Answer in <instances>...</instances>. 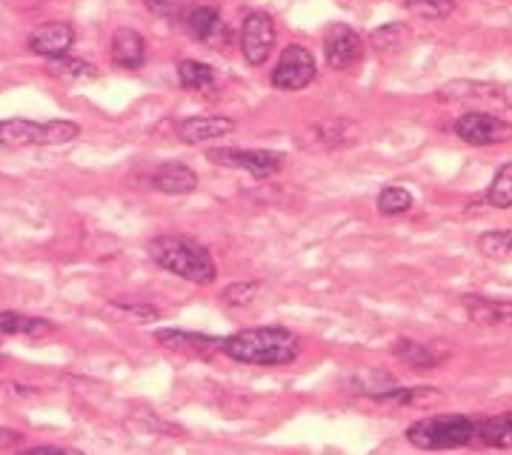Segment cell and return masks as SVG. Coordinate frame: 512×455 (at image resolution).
I'll use <instances>...</instances> for the list:
<instances>
[{
  "instance_id": "6",
  "label": "cell",
  "mask_w": 512,
  "mask_h": 455,
  "mask_svg": "<svg viewBox=\"0 0 512 455\" xmlns=\"http://www.w3.org/2000/svg\"><path fill=\"white\" fill-rule=\"evenodd\" d=\"M315 69L318 66H315V58L307 46L289 43V46H284L281 58L272 69V86L281 92H298V89H304L315 81Z\"/></svg>"
},
{
  "instance_id": "32",
  "label": "cell",
  "mask_w": 512,
  "mask_h": 455,
  "mask_svg": "<svg viewBox=\"0 0 512 455\" xmlns=\"http://www.w3.org/2000/svg\"><path fill=\"white\" fill-rule=\"evenodd\" d=\"M23 435L18 430H9V427H0V450H15L21 447Z\"/></svg>"
},
{
  "instance_id": "14",
  "label": "cell",
  "mask_w": 512,
  "mask_h": 455,
  "mask_svg": "<svg viewBox=\"0 0 512 455\" xmlns=\"http://www.w3.org/2000/svg\"><path fill=\"white\" fill-rule=\"evenodd\" d=\"M235 129V121L232 118H224V115H195V118H186L178 126V135L184 144H206L212 138H224Z\"/></svg>"
},
{
  "instance_id": "2",
  "label": "cell",
  "mask_w": 512,
  "mask_h": 455,
  "mask_svg": "<svg viewBox=\"0 0 512 455\" xmlns=\"http://www.w3.org/2000/svg\"><path fill=\"white\" fill-rule=\"evenodd\" d=\"M149 255L158 267L184 278L189 284L206 287L218 278V264H215L212 252L204 244H198L195 238L161 235L149 244Z\"/></svg>"
},
{
  "instance_id": "15",
  "label": "cell",
  "mask_w": 512,
  "mask_h": 455,
  "mask_svg": "<svg viewBox=\"0 0 512 455\" xmlns=\"http://www.w3.org/2000/svg\"><path fill=\"white\" fill-rule=\"evenodd\" d=\"M472 447L481 450H512V410L510 413L481 418L475 427Z\"/></svg>"
},
{
  "instance_id": "28",
  "label": "cell",
  "mask_w": 512,
  "mask_h": 455,
  "mask_svg": "<svg viewBox=\"0 0 512 455\" xmlns=\"http://www.w3.org/2000/svg\"><path fill=\"white\" fill-rule=\"evenodd\" d=\"M487 201L495 209H510L512 207V164L504 169H498V175L492 178L490 192H487Z\"/></svg>"
},
{
  "instance_id": "22",
  "label": "cell",
  "mask_w": 512,
  "mask_h": 455,
  "mask_svg": "<svg viewBox=\"0 0 512 455\" xmlns=\"http://www.w3.org/2000/svg\"><path fill=\"white\" fill-rule=\"evenodd\" d=\"M178 83L189 92H209L215 86V69L201 61L178 63Z\"/></svg>"
},
{
  "instance_id": "12",
  "label": "cell",
  "mask_w": 512,
  "mask_h": 455,
  "mask_svg": "<svg viewBox=\"0 0 512 455\" xmlns=\"http://www.w3.org/2000/svg\"><path fill=\"white\" fill-rule=\"evenodd\" d=\"M184 26L195 41L206 43L212 49H221L232 38L229 35V26L218 15V9H212V6H195V9H189L184 15Z\"/></svg>"
},
{
  "instance_id": "7",
  "label": "cell",
  "mask_w": 512,
  "mask_h": 455,
  "mask_svg": "<svg viewBox=\"0 0 512 455\" xmlns=\"http://www.w3.org/2000/svg\"><path fill=\"white\" fill-rule=\"evenodd\" d=\"M206 161L229 166V169H241L255 178H269V175L281 172L284 155L269 152V149H206Z\"/></svg>"
},
{
  "instance_id": "26",
  "label": "cell",
  "mask_w": 512,
  "mask_h": 455,
  "mask_svg": "<svg viewBox=\"0 0 512 455\" xmlns=\"http://www.w3.org/2000/svg\"><path fill=\"white\" fill-rule=\"evenodd\" d=\"M378 212L381 215H404L415 207V198L404 187H387L378 195Z\"/></svg>"
},
{
  "instance_id": "19",
  "label": "cell",
  "mask_w": 512,
  "mask_h": 455,
  "mask_svg": "<svg viewBox=\"0 0 512 455\" xmlns=\"http://www.w3.org/2000/svg\"><path fill=\"white\" fill-rule=\"evenodd\" d=\"M355 138V124L349 121H327V124H315L304 138V144L312 149H338V146L352 144Z\"/></svg>"
},
{
  "instance_id": "25",
  "label": "cell",
  "mask_w": 512,
  "mask_h": 455,
  "mask_svg": "<svg viewBox=\"0 0 512 455\" xmlns=\"http://www.w3.org/2000/svg\"><path fill=\"white\" fill-rule=\"evenodd\" d=\"M404 6L421 21H444L452 15L455 0H404Z\"/></svg>"
},
{
  "instance_id": "11",
  "label": "cell",
  "mask_w": 512,
  "mask_h": 455,
  "mask_svg": "<svg viewBox=\"0 0 512 455\" xmlns=\"http://www.w3.org/2000/svg\"><path fill=\"white\" fill-rule=\"evenodd\" d=\"M26 43H29L32 55H41L46 61H52V58H61V55H66L72 49L75 29H72V23L66 21L41 23L38 29H32V35H29Z\"/></svg>"
},
{
  "instance_id": "20",
  "label": "cell",
  "mask_w": 512,
  "mask_h": 455,
  "mask_svg": "<svg viewBox=\"0 0 512 455\" xmlns=\"http://www.w3.org/2000/svg\"><path fill=\"white\" fill-rule=\"evenodd\" d=\"M52 332V324L35 318V315H21V312H0V338L6 335H23V338H43Z\"/></svg>"
},
{
  "instance_id": "10",
  "label": "cell",
  "mask_w": 512,
  "mask_h": 455,
  "mask_svg": "<svg viewBox=\"0 0 512 455\" xmlns=\"http://www.w3.org/2000/svg\"><path fill=\"white\" fill-rule=\"evenodd\" d=\"M361 35L349 23H329L324 32V58L332 69H349L361 58Z\"/></svg>"
},
{
  "instance_id": "8",
  "label": "cell",
  "mask_w": 512,
  "mask_h": 455,
  "mask_svg": "<svg viewBox=\"0 0 512 455\" xmlns=\"http://www.w3.org/2000/svg\"><path fill=\"white\" fill-rule=\"evenodd\" d=\"M275 49V23L264 12H249L241 23V52L246 63L264 66Z\"/></svg>"
},
{
  "instance_id": "3",
  "label": "cell",
  "mask_w": 512,
  "mask_h": 455,
  "mask_svg": "<svg viewBox=\"0 0 512 455\" xmlns=\"http://www.w3.org/2000/svg\"><path fill=\"white\" fill-rule=\"evenodd\" d=\"M478 418L470 415H427L407 430V441L418 450H458L472 447Z\"/></svg>"
},
{
  "instance_id": "23",
  "label": "cell",
  "mask_w": 512,
  "mask_h": 455,
  "mask_svg": "<svg viewBox=\"0 0 512 455\" xmlns=\"http://www.w3.org/2000/svg\"><path fill=\"white\" fill-rule=\"evenodd\" d=\"M49 75L52 78H61V81H89L95 78V66L92 63L81 61V58H69V55H61V58H52L49 61Z\"/></svg>"
},
{
  "instance_id": "1",
  "label": "cell",
  "mask_w": 512,
  "mask_h": 455,
  "mask_svg": "<svg viewBox=\"0 0 512 455\" xmlns=\"http://www.w3.org/2000/svg\"><path fill=\"white\" fill-rule=\"evenodd\" d=\"M224 352L252 367H284L298 358L301 341L287 327H249L224 338Z\"/></svg>"
},
{
  "instance_id": "4",
  "label": "cell",
  "mask_w": 512,
  "mask_h": 455,
  "mask_svg": "<svg viewBox=\"0 0 512 455\" xmlns=\"http://www.w3.org/2000/svg\"><path fill=\"white\" fill-rule=\"evenodd\" d=\"M81 135V126L75 121H23L9 118L0 121V146H61L72 144Z\"/></svg>"
},
{
  "instance_id": "27",
  "label": "cell",
  "mask_w": 512,
  "mask_h": 455,
  "mask_svg": "<svg viewBox=\"0 0 512 455\" xmlns=\"http://www.w3.org/2000/svg\"><path fill=\"white\" fill-rule=\"evenodd\" d=\"M407 41H410V29H407L404 23H387V26L375 29V32H372V38H369V43H372L378 52L401 49Z\"/></svg>"
},
{
  "instance_id": "21",
  "label": "cell",
  "mask_w": 512,
  "mask_h": 455,
  "mask_svg": "<svg viewBox=\"0 0 512 455\" xmlns=\"http://www.w3.org/2000/svg\"><path fill=\"white\" fill-rule=\"evenodd\" d=\"M392 352H395V358H401L404 364H410L415 370H432V367H438L444 361V355H438L432 347L418 344V341H407V338L395 341Z\"/></svg>"
},
{
  "instance_id": "18",
  "label": "cell",
  "mask_w": 512,
  "mask_h": 455,
  "mask_svg": "<svg viewBox=\"0 0 512 455\" xmlns=\"http://www.w3.org/2000/svg\"><path fill=\"white\" fill-rule=\"evenodd\" d=\"M152 184H155L158 192H166V195H186V192L198 187V175L186 164L169 161V164H161L155 169Z\"/></svg>"
},
{
  "instance_id": "5",
  "label": "cell",
  "mask_w": 512,
  "mask_h": 455,
  "mask_svg": "<svg viewBox=\"0 0 512 455\" xmlns=\"http://www.w3.org/2000/svg\"><path fill=\"white\" fill-rule=\"evenodd\" d=\"M452 129L464 144L470 146H495L512 141L510 121L490 115V112H481V109H470L467 115H461Z\"/></svg>"
},
{
  "instance_id": "24",
  "label": "cell",
  "mask_w": 512,
  "mask_h": 455,
  "mask_svg": "<svg viewBox=\"0 0 512 455\" xmlns=\"http://www.w3.org/2000/svg\"><path fill=\"white\" fill-rule=\"evenodd\" d=\"M481 255L492 261H510L512 258V229H490L478 238Z\"/></svg>"
},
{
  "instance_id": "17",
  "label": "cell",
  "mask_w": 512,
  "mask_h": 455,
  "mask_svg": "<svg viewBox=\"0 0 512 455\" xmlns=\"http://www.w3.org/2000/svg\"><path fill=\"white\" fill-rule=\"evenodd\" d=\"M112 61L121 69H141L146 61V41L135 29H118L112 35Z\"/></svg>"
},
{
  "instance_id": "13",
  "label": "cell",
  "mask_w": 512,
  "mask_h": 455,
  "mask_svg": "<svg viewBox=\"0 0 512 455\" xmlns=\"http://www.w3.org/2000/svg\"><path fill=\"white\" fill-rule=\"evenodd\" d=\"M155 338L166 350L181 352V355H189V358H212L215 352H224V338L204 335V332L158 330Z\"/></svg>"
},
{
  "instance_id": "9",
  "label": "cell",
  "mask_w": 512,
  "mask_h": 455,
  "mask_svg": "<svg viewBox=\"0 0 512 455\" xmlns=\"http://www.w3.org/2000/svg\"><path fill=\"white\" fill-rule=\"evenodd\" d=\"M441 101H455V104H492V106H512V86L504 83H478V81H455L447 83L438 92Z\"/></svg>"
},
{
  "instance_id": "31",
  "label": "cell",
  "mask_w": 512,
  "mask_h": 455,
  "mask_svg": "<svg viewBox=\"0 0 512 455\" xmlns=\"http://www.w3.org/2000/svg\"><path fill=\"white\" fill-rule=\"evenodd\" d=\"M18 455H83L72 447H55V444H38V447H29V450H21Z\"/></svg>"
},
{
  "instance_id": "30",
  "label": "cell",
  "mask_w": 512,
  "mask_h": 455,
  "mask_svg": "<svg viewBox=\"0 0 512 455\" xmlns=\"http://www.w3.org/2000/svg\"><path fill=\"white\" fill-rule=\"evenodd\" d=\"M144 6L152 15L166 18V21H184V9L178 0H144Z\"/></svg>"
},
{
  "instance_id": "29",
  "label": "cell",
  "mask_w": 512,
  "mask_h": 455,
  "mask_svg": "<svg viewBox=\"0 0 512 455\" xmlns=\"http://www.w3.org/2000/svg\"><path fill=\"white\" fill-rule=\"evenodd\" d=\"M258 295V284H249V281H238V284H229L224 290V304L226 307H249Z\"/></svg>"
},
{
  "instance_id": "16",
  "label": "cell",
  "mask_w": 512,
  "mask_h": 455,
  "mask_svg": "<svg viewBox=\"0 0 512 455\" xmlns=\"http://www.w3.org/2000/svg\"><path fill=\"white\" fill-rule=\"evenodd\" d=\"M464 310L470 315V321L484 324V327L512 324V301H498L487 295H464Z\"/></svg>"
}]
</instances>
